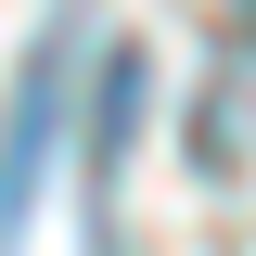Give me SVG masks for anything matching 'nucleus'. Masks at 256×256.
<instances>
[{"label":"nucleus","instance_id":"nucleus-1","mask_svg":"<svg viewBox=\"0 0 256 256\" xmlns=\"http://www.w3.org/2000/svg\"><path fill=\"white\" fill-rule=\"evenodd\" d=\"M64 64H77V13H52V26H38L26 77H13V102H0V256H13L26 192H38V166H52V141H64Z\"/></svg>","mask_w":256,"mask_h":256},{"label":"nucleus","instance_id":"nucleus-2","mask_svg":"<svg viewBox=\"0 0 256 256\" xmlns=\"http://www.w3.org/2000/svg\"><path fill=\"white\" fill-rule=\"evenodd\" d=\"M128 141H141V52H102V116H90V256H128V244H116Z\"/></svg>","mask_w":256,"mask_h":256}]
</instances>
